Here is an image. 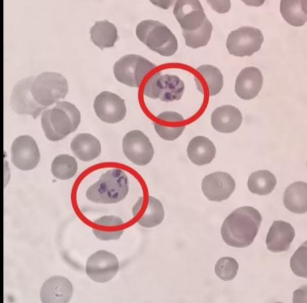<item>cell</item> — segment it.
Segmentation results:
<instances>
[{"label":"cell","instance_id":"obj_1","mask_svg":"<svg viewBox=\"0 0 307 303\" xmlns=\"http://www.w3.org/2000/svg\"><path fill=\"white\" fill-rule=\"evenodd\" d=\"M262 220L254 208L244 206L231 212L225 220L221 228L222 237L228 245L244 248L254 241Z\"/></svg>","mask_w":307,"mask_h":303},{"label":"cell","instance_id":"obj_2","mask_svg":"<svg viewBox=\"0 0 307 303\" xmlns=\"http://www.w3.org/2000/svg\"><path fill=\"white\" fill-rule=\"evenodd\" d=\"M80 121V114L73 104L61 101L45 110L41 117V126L47 139L57 141L75 131Z\"/></svg>","mask_w":307,"mask_h":303},{"label":"cell","instance_id":"obj_3","mask_svg":"<svg viewBox=\"0 0 307 303\" xmlns=\"http://www.w3.org/2000/svg\"><path fill=\"white\" fill-rule=\"evenodd\" d=\"M129 191L125 173L117 168L103 174L99 180L87 190L86 196L90 201L102 204L116 203L122 200Z\"/></svg>","mask_w":307,"mask_h":303},{"label":"cell","instance_id":"obj_4","mask_svg":"<svg viewBox=\"0 0 307 303\" xmlns=\"http://www.w3.org/2000/svg\"><path fill=\"white\" fill-rule=\"evenodd\" d=\"M136 33L141 41L161 55L170 56L177 50L176 37L159 21L147 20L141 22L136 27Z\"/></svg>","mask_w":307,"mask_h":303},{"label":"cell","instance_id":"obj_5","mask_svg":"<svg viewBox=\"0 0 307 303\" xmlns=\"http://www.w3.org/2000/svg\"><path fill=\"white\" fill-rule=\"evenodd\" d=\"M31 91L36 101L46 108L65 98L68 91V82L60 74L44 72L34 78Z\"/></svg>","mask_w":307,"mask_h":303},{"label":"cell","instance_id":"obj_6","mask_svg":"<svg viewBox=\"0 0 307 303\" xmlns=\"http://www.w3.org/2000/svg\"><path fill=\"white\" fill-rule=\"evenodd\" d=\"M184 88L183 81L177 76L162 75L160 72H157L145 83L143 93L151 98L169 102L180 99Z\"/></svg>","mask_w":307,"mask_h":303},{"label":"cell","instance_id":"obj_7","mask_svg":"<svg viewBox=\"0 0 307 303\" xmlns=\"http://www.w3.org/2000/svg\"><path fill=\"white\" fill-rule=\"evenodd\" d=\"M154 67V64L140 55L129 54L115 63L114 73L119 82L131 87H138L145 76Z\"/></svg>","mask_w":307,"mask_h":303},{"label":"cell","instance_id":"obj_8","mask_svg":"<svg viewBox=\"0 0 307 303\" xmlns=\"http://www.w3.org/2000/svg\"><path fill=\"white\" fill-rule=\"evenodd\" d=\"M263 41L264 37L259 29L244 26L230 32L227 39L226 46L232 55L251 56L260 49Z\"/></svg>","mask_w":307,"mask_h":303},{"label":"cell","instance_id":"obj_9","mask_svg":"<svg viewBox=\"0 0 307 303\" xmlns=\"http://www.w3.org/2000/svg\"><path fill=\"white\" fill-rule=\"evenodd\" d=\"M119 267L116 257L111 252L101 250L88 258L85 271L92 280L98 283H105L115 276Z\"/></svg>","mask_w":307,"mask_h":303},{"label":"cell","instance_id":"obj_10","mask_svg":"<svg viewBox=\"0 0 307 303\" xmlns=\"http://www.w3.org/2000/svg\"><path fill=\"white\" fill-rule=\"evenodd\" d=\"M123 152L126 157L137 165L148 164L152 159L154 150L148 137L138 130H132L124 136Z\"/></svg>","mask_w":307,"mask_h":303},{"label":"cell","instance_id":"obj_11","mask_svg":"<svg viewBox=\"0 0 307 303\" xmlns=\"http://www.w3.org/2000/svg\"><path fill=\"white\" fill-rule=\"evenodd\" d=\"M34 76L24 78L19 81L14 86L11 97L12 109L18 114H27L36 118L46 107L38 104L32 93V85Z\"/></svg>","mask_w":307,"mask_h":303},{"label":"cell","instance_id":"obj_12","mask_svg":"<svg viewBox=\"0 0 307 303\" xmlns=\"http://www.w3.org/2000/svg\"><path fill=\"white\" fill-rule=\"evenodd\" d=\"M40 154L34 139L29 135L17 138L11 148V161L18 169L29 170L38 164Z\"/></svg>","mask_w":307,"mask_h":303},{"label":"cell","instance_id":"obj_13","mask_svg":"<svg viewBox=\"0 0 307 303\" xmlns=\"http://www.w3.org/2000/svg\"><path fill=\"white\" fill-rule=\"evenodd\" d=\"M94 109L97 116L102 121L109 123L122 120L126 113L124 100L109 91H103L96 96Z\"/></svg>","mask_w":307,"mask_h":303},{"label":"cell","instance_id":"obj_14","mask_svg":"<svg viewBox=\"0 0 307 303\" xmlns=\"http://www.w3.org/2000/svg\"><path fill=\"white\" fill-rule=\"evenodd\" d=\"M173 13L182 32L195 31L202 27L208 20L198 0H178Z\"/></svg>","mask_w":307,"mask_h":303},{"label":"cell","instance_id":"obj_15","mask_svg":"<svg viewBox=\"0 0 307 303\" xmlns=\"http://www.w3.org/2000/svg\"><path fill=\"white\" fill-rule=\"evenodd\" d=\"M132 214L141 226L151 228L163 221L165 213L159 200L153 196L141 197L132 208Z\"/></svg>","mask_w":307,"mask_h":303},{"label":"cell","instance_id":"obj_16","mask_svg":"<svg viewBox=\"0 0 307 303\" xmlns=\"http://www.w3.org/2000/svg\"><path fill=\"white\" fill-rule=\"evenodd\" d=\"M201 187L204 194L209 200L220 202L228 199L232 194L235 183L229 174L216 172L203 178Z\"/></svg>","mask_w":307,"mask_h":303},{"label":"cell","instance_id":"obj_17","mask_svg":"<svg viewBox=\"0 0 307 303\" xmlns=\"http://www.w3.org/2000/svg\"><path fill=\"white\" fill-rule=\"evenodd\" d=\"M73 292L71 282L65 277L56 275L44 282L40 298L42 303H67L71 300Z\"/></svg>","mask_w":307,"mask_h":303},{"label":"cell","instance_id":"obj_18","mask_svg":"<svg viewBox=\"0 0 307 303\" xmlns=\"http://www.w3.org/2000/svg\"><path fill=\"white\" fill-rule=\"evenodd\" d=\"M263 82V76L258 68L246 67L241 70L236 78L235 91L241 99H252L259 93Z\"/></svg>","mask_w":307,"mask_h":303},{"label":"cell","instance_id":"obj_19","mask_svg":"<svg viewBox=\"0 0 307 303\" xmlns=\"http://www.w3.org/2000/svg\"><path fill=\"white\" fill-rule=\"evenodd\" d=\"M295 236L292 226L283 221H275L266 238L267 248L277 253L287 251Z\"/></svg>","mask_w":307,"mask_h":303},{"label":"cell","instance_id":"obj_20","mask_svg":"<svg viewBox=\"0 0 307 303\" xmlns=\"http://www.w3.org/2000/svg\"><path fill=\"white\" fill-rule=\"evenodd\" d=\"M242 120L240 111L231 105H224L216 109L211 114L213 127L221 133H231L240 126Z\"/></svg>","mask_w":307,"mask_h":303},{"label":"cell","instance_id":"obj_21","mask_svg":"<svg viewBox=\"0 0 307 303\" xmlns=\"http://www.w3.org/2000/svg\"><path fill=\"white\" fill-rule=\"evenodd\" d=\"M124 228V223L121 218L107 215L94 221L92 231L96 237L101 240H115L120 237Z\"/></svg>","mask_w":307,"mask_h":303},{"label":"cell","instance_id":"obj_22","mask_svg":"<svg viewBox=\"0 0 307 303\" xmlns=\"http://www.w3.org/2000/svg\"><path fill=\"white\" fill-rule=\"evenodd\" d=\"M189 159L194 164L203 165L211 162L216 154V148L209 139L199 136L192 139L187 148Z\"/></svg>","mask_w":307,"mask_h":303},{"label":"cell","instance_id":"obj_23","mask_svg":"<svg viewBox=\"0 0 307 303\" xmlns=\"http://www.w3.org/2000/svg\"><path fill=\"white\" fill-rule=\"evenodd\" d=\"M71 148L74 154L84 161L94 159L99 155L101 151L98 140L88 133L77 135L71 143Z\"/></svg>","mask_w":307,"mask_h":303},{"label":"cell","instance_id":"obj_24","mask_svg":"<svg viewBox=\"0 0 307 303\" xmlns=\"http://www.w3.org/2000/svg\"><path fill=\"white\" fill-rule=\"evenodd\" d=\"M196 71L200 77L196 81L200 91H205L209 96H214L221 91L224 81L223 75L218 69L210 65H204L198 67Z\"/></svg>","mask_w":307,"mask_h":303},{"label":"cell","instance_id":"obj_25","mask_svg":"<svg viewBox=\"0 0 307 303\" xmlns=\"http://www.w3.org/2000/svg\"><path fill=\"white\" fill-rule=\"evenodd\" d=\"M307 185L298 181L290 185L285 189L283 203L290 211L296 214H303L307 211Z\"/></svg>","mask_w":307,"mask_h":303},{"label":"cell","instance_id":"obj_26","mask_svg":"<svg viewBox=\"0 0 307 303\" xmlns=\"http://www.w3.org/2000/svg\"><path fill=\"white\" fill-rule=\"evenodd\" d=\"M90 33L93 42L101 49L113 47L118 38L116 27L107 20L96 22Z\"/></svg>","mask_w":307,"mask_h":303},{"label":"cell","instance_id":"obj_27","mask_svg":"<svg viewBox=\"0 0 307 303\" xmlns=\"http://www.w3.org/2000/svg\"><path fill=\"white\" fill-rule=\"evenodd\" d=\"M306 0H282L280 10L284 20L294 26L304 25L307 21Z\"/></svg>","mask_w":307,"mask_h":303},{"label":"cell","instance_id":"obj_28","mask_svg":"<svg viewBox=\"0 0 307 303\" xmlns=\"http://www.w3.org/2000/svg\"><path fill=\"white\" fill-rule=\"evenodd\" d=\"M276 184L274 175L266 170H259L252 173L249 176L247 186L253 193L265 195L270 193Z\"/></svg>","mask_w":307,"mask_h":303},{"label":"cell","instance_id":"obj_29","mask_svg":"<svg viewBox=\"0 0 307 303\" xmlns=\"http://www.w3.org/2000/svg\"><path fill=\"white\" fill-rule=\"evenodd\" d=\"M77 164L75 159L68 154L56 156L52 161L51 171L56 178L60 180L69 179L76 174Z\"/></svg>","mask_w":307,"mask_h":303},{"label":"cell","instance_id":"obj_30","mask_svg":"<svg viewBox=\"0 0 307 303\" xmlns=\"http://www.w3.org/2000/svg\"><path fill=\"white\" fill-rule=\"evenodd\" d=\"M213 27L209 20L200 29L192 32H182L186 44L196 48L206 45L211 37Z\"/></svg>","mask_w":307,"mask_h":303},{"label":"cell","instance_id":"obj_31","mask_svg":"<svg viewBox=\"0 0 307 303\" xmlns=\"http://www.w3.org/2000/svg\"><path fill=\"white\" fill-rule=\"evenodd\" d=\"M238 268V264L234 258L226 257L217 261L215 266V271L221 279L230 281L235 277Z\"/></svg>","mask_w":307,"mask_h":303},{"label":"cell","instance_id":"obj_32","mask_svg":"<svg viewBox=\"0 0 307 303\" xmlns=\"http://www.w3.org/2000/svg\"><path fill=\"white\" fill-rule=\"evenodd\" d=\"M307 241L303 243L291 257L290 267L293 273L300 277L307 278Z\"/></svg>","mask_w":307,"mask_h":303},{"label":"cell","instance_id":"obj_33","mask_svg":"<svg viewBox=\"0 0 307 303\" xmlns=\"http://www.w3.org/2000/svg\"><path fill=\"white\" fill-rule=\"evenodd\" d=\"M154 129L158 135L163 139L173 141L178 138L183 133L185 126H168L158 123H154Z\"/></svg>","mask_w":307,"mask_h":303},{"label":"cell","instance_id":"obj_34","mask_svg":"<svg viewBox=\"0 0 307 303\" xmlns=\"http://www.w3.org/2000/svg\"><path fill=\"white\" fill-rule=\"evenodd\" d=\"M208 1L213 9L219 13H225L228 11L230 7V2L229 0Z\"/></svg>","mask_w":307,"mask_h":303},{"label":"cell","instance_id":"obj_35","mask_svg":"<svg viewBox=\"0 0 307 303\" xmlns=\"http://www.w3.org/2000/svg\"><path fill=\"white\" fill-rule=\"evenodd\" d=\"M157 118L162 121L180 122L184 120V118L181 114L173 112H164L160 113L157 115Z\"/></svg>","mask_w":307,"mask_h":303}]
</instances>
